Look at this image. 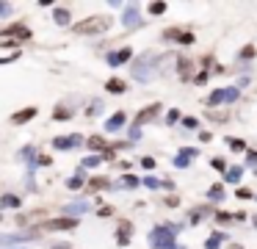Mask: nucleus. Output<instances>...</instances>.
<instances>
[{
    "mask_svg": "<svg viewBox=\"0 0 257 249\" xmlns=\"http://www.w3.org/2000/svg\"><path fill=\"white\" fill-rule=\"evenodd\" d=\"M23 39H31V31L23 25V22H12L0 31V47H12V44L23 42Z\"/></svg>",
    "mask_w": 257,
    "mask_h": 249,
    "instance_id": "obj_1",
    "label": "nucleus"
},
{
    "mask_svg": "<svg viewBox=\"0 0 257 249\" xmlns=\"http://www.w3.org/2000/svg\"><path fill=\"white\" fill-rule=\"evenodd\" d=\"M108 28H111V17H86V20H80L78 25H75V33H105Z\"/></svg>",
    "mask_w": 257,
    "mask_h": 249,
    "instance_id": "obj_2",
    "label": "nucleus"
},
{
    "mask_svg": "<svg viewBox=\"0 0 257 249\" xmlns=\"http://www.w3.org/2000/svg\"><path fill=\"white\" fill-rule=\"evenodd\" d=\"M150 243L155 249H174V227H155L150 232Z\"/></svg>",
    "mask_w": 257,
    "mask_h": 249,
    "instance_id": "obj_3",
    "label": "nucleus"
},
{
    "mask_svg": "<svg viewBox=\"0 0 257 249\" xmlns=\"http://www.w3.org/2000/svg\"><path fill=\"white\" fill-rule=\"evenodd\" d=\"M45 227L47 230H75V227H78V219H75V216H61V219L45 221Z\"/></svg>",
    "mask_w": 257,
    "mask_h": 249,
    "instance_id": "obj_4",
    "label": "nucleus"
},
{
    "mask_svg": "<svg viewBox=\"0 0 257 249\" xmlns=\"http://www.w3.org/2000/svg\"><path fill=\"white\" fill-rule=\"evenodd\" d=\"M150 61H152V55H141L139 61L133 64V77H139V80H150Z\"/></svg>",
    "mask_w": 257,
    "mask_h": 249,
    "instance_id": "obj_5",
    "label": "nucleus"
},
{
    "mask_svg": "<svg viewBox=\"0 0 257 249\" xmlns=\"http://www.w3.org/2000/svg\"><path fill=\"white\" fill-rule=\"evenodd\" d=\"M161 114V105H147L144 111H139V116H136V122H133V127H141V125H147V122H152L155 116Z\"/></svg>",
    "mask_w": 257,
    "mask_h": 249,
    "instance_id": "obj_6",
    "label": "nucleus"
},
{
    "mask_svg": "<svg viewBox=\"0 0 257 249\" xmlns=\"http://www.w3.org/2000/svg\"><path fill=\"white\" fill-rule=\"evenodd\" d=\"M130 55H133V50H130V47L113 50V53H108V64H111V66H122L124 61H130Z\"/></svg>",
    "mask_w": 257,
    "mask_h": 249,
    "instance_id": "obj_7",
    "label": "nucleus"
},
{
    "mask_svg": "<svg viewBox=\"0 0 257 249\" xmlns=\"http://www.w3.org/2000/svg\"><path fill=\"white\" fill-rule=\"evenodd\" d=\"M86 147H89V149H94V152H105V149H111V144H108L102 136H89Z\"/></svg>",
    "mask_w": 257,
    "mask_h": 249,
    "instance_id": "obj_8",
    "label": "nucleus"
},
{
    "mask_svg": "<svg viewBox=\"0 0 257 249\" xmlns=\"http://www.w3.org/2000/svg\"><path fill=\"white\" fill-rule=\"evenodd\" d=\"M78 144H80V136H69V138L58 136L56 141H53V147L56 149H72V147H78Z\"/></svg>",
    "mask_w": 257,
    "mask_h": 249,
    "instance_id": "obj_9",
    "label": "nucleus"
},
{
    "mask_svg": "<svg viewBox=\"0 0 257 249\" xmlns=\"http://www.w3.org/2000/svg\"><path fill=\"white\" fill-rule=\"evenodd\" d=\"M122 25H124V28H136V25H139V9H136V6H130V9H124Z\"/></svg>",
    "mask_w": 257,
    "mask_h": 249,
    "instance_id": "obj_10",
    "label": "nucleus"
},
{
    "mask_svg": "<svg viewBox=\"0 0 257 249\" xmlns=\"http://www.w3.org/2000/svg\"><path fill=\"white\" fill-rule=\"evenodd\" d=\"M130 230H133V224H130V221H122V224H119V232H116L119 246H127V243H130Z\"/></svg>",
    "mask_w": 257,
    "mask_h": 249,
    "instance_id": "obj_11",
    "label": "nucleus"
},
{
    "mask_svg": "<svg viewBox=\"0 0 257 249\" xmlns=\"http://www.w3.org/2000/svg\"><path fill=\"white\" fill-rule=\"evenodd\" d=\"M124 122H127V116H124L122 111H116V114H113L111 119L105 122V130H119V127H122Z\"/></svg>",
    "mask_w": 257,
    "mask_h": 249,
    "instance_id": "obj_12",
    "label": "nucleus"
},
{
    "mask_svg": "<svg viewBox=\"0 0 257 249\" xmlns=\"http://www.w3.org/2000/svg\"><path fill=\"white\" fill-rule=\"evenodd\" d=\"M36 116V108H25V111H17V114L12 116L14 125H23V122H31Z\"/></svg>",
    "mask_w": 257,
    "mask_h": 249,
    "instance_id": "obj_13",
    "label": "nucleus"
},
{
    "mask_svg": "<svg viewBox=\"0 0 257 249\" xmlns=\"http://www.w3.org/2000/svg\"><path fill=\"white\" fill-rule=\"evenodd\" d=\"M53 20H56V25H69V20H72V17H69V11L67 9H61V6H58L56 11H53Z\"/></svg>",
    "mask_w": 257,
    "mask_h": 249,
    "instance_id": "obj_14",
    "label": "nucleus"
},
{
    "mask_svg": "<svg viewBox=\"0 0 257 249\" xmlns=\"http://www.w3.org/2000/svg\"><path fill=\"white\" fill-rule=\"evenodd\" d=\"M227 241V235H224V232H213L210 238H207V243H205V249H218L221 246V243Z\"/></svg>",
    "mask_w": 257,
    "mask_h": 249,
    "instance_id": "obj_15",
    "label": "nucleus"
},
{
    "mask_svg": "<svg viewBox=\"0 0 257 249\" xmlns=\"http://www.w3.org/2000/svg\"><path fill=\"white\" fill-rule=\"evenodd\" d=\"M105 89H108L111 94H122L127 86H124V80H119V77H111V80L105 83Z\"/></svg>",
    "mask_w": 257,
    "mask_h": 249,
    "instance_id": "obj_16",
    "label": "nucleus"
},
{
    "mask_svg": "<svg viewBox=\"0 0 257 249\" xmlns=\"http://www.w3.org/2000/svg\"><path fill=\"white\" fill-rule=\"evenodd\" d=\"M20 205H23V199L14 197V194H6V197L0 199V208H20Z\"/></svg>",
    "mask_w": 257,
    "mask_h": 249,
    "instance_id": "obj_17",
    "label": "nucleus"
},
{
    "mask_svg": "<svg viewBox=\"0 0 257 249\" xmlns=\"http://www.w3.org/2000/svg\"><path fill=\"white\" fill-rule=\"evenodd\" d=\"M207 199H210V202H218V199H224V186H221V183L210 186V191H207Z\"/></svg>",
    "mask_w": 257,
    "mask_h": 249,
    "instance_id": "obj_18",
    "label": "nucleus"
},
{
    "mask_svg": "<svg viewBox=\"0 0 257 249\" xmlns=\"http://www.w3.org/2000/svg\"><path fill=\"white\" fill-rule=\"evenodd\" d=\"M240 175H243V169H240V166H229V172L224 175V180H227V183H238Z\"/></svg>",
    "mask_w": 257,
    "mask_h": 249,
    "instance_id": "obj_19",
    "label": "nucleus"
},
{
    "mask_svg": "<svg viewBox=\"0 0 257 249\" xmlns=\"http://www.w3.org/2000/svg\"><path fill=\"white\" fill-rule=\"evenodd\" d=\"M102 163V155H89V158H83V169H94V166Z\"/></svg>",
    "mask_w": 257,
    "mask_h": 249,
    "instance_id": "obj_20",
    "label": "nucleus"
},
{
    "mask_svg": "<svg viewBox=\"0 0 257 249\" xmlns=\"http://www.w3.org/2000/svg\"><path fill=\"white\" fill-rule=\"evenodd\" d=\"M177 69H180V75H183V77H188L191 75V61L188 58H180L177 61Z\"/></svg>",
    "mask_w": 257,
    "mask_h": 249,
    "instance_id": "obj_21",
    "label": "nucleus"
},
{
    "mask_svg": "<svg viewBox=\"0 0 257 249\" xmlns=\"http://www.w3.org/2000/svg\"><path fill=\"white\" fill-rule=\"evenodd\" d=\"M207 103H210V105H218V103H224V89H216V92H213L210 97H207Z\"/></svg>",
    "mask_w": 257,
    "mask_h": 249,
    "instance_id": "obj_22",
    "label": "nucleus"
},
{
    "mask_svg": "<svg viewBox=\"0 0 257 249\" xmlns=\"http://www.w3.org/2000/svg\"><path fill=\"white\" fill-rule=\"evenodd\" d=\"M216 221H218V224H229V221H235V213H224V210H218Z\"/></svg>",
    "mask_w": 257,
    "mask_h": 249,
    "instance_id": "obj_23",
    "label": "nucleus"
},
{
    "mask_svg": "<svg viewBox=\"0 0 257 249\" xmlns=\"http://www.w3.org/2000/svg\"><path fill=\"white\" fill-rule=\"evenodd\" d=\"M202 216H207V208H196L194 213H191V224H199Z\"/></svg>",
    "mask_w": 257,
    "mask_h": 249,
    "instance_id": "obj_24",
    "label": "nucleus"
},
{
    "mask_svg": "<svg viewBox=\"0 0 257 249\" xmlns=\"http://www.w3.org/2000/svg\"><path fill=\"white\" fill-rule=\"evenodd\" d=\"M188 163H191V158H188V155H183V152H180L177 158H174V166H177V169H185Z\"/></svg>",
    "mask_w": 257,
    "mask_h": 249,
    "instance_id": "obj_25",
    "label": "nucleus"
},
{
    "mask_svg": "<svg viewBox=\"0 0 257 249\" xmlns=\"http://www.w3.org/2000/svg\"><path fill=\"white\" fill-rule=\"evenodd\" d=\"M213 169H216V172H229V166H227V160H224V158H213Z\"/></svg>",
    "mask_w": 257,
    "mask_h": 249,
    "instance_id": "obj_26",
    "label": "nucleus"
},
{
    "mask_svg": "<svg viewBox=\"0 0 257 249\" xmlns=\"http://www.w3.org/2000/svg\"><path fill=\"white\" fill-rule=\"evenodd\" d=\"M238 100V89H224V103H235Z\"/></svg>",
    "mask_w": 257,
    "mask_h": 249,
    "instance_id": "obj_27",
    "label": "nucleus"
},
{
    "mask_svg": "<svg viewBox=\"0 0 257 249\" xmlns=\"http://www.w3.org/2000/svg\"><path fill=\"white\" fill-rule=\"evenodd\" d=\"M163 11H166V3H150V14H152V17L163 14Z\"/></svg>",
    "mask_w": 257,
    "mask_h": 249,
    "instance_id": "obj_28",
    "label": "nucleus"
},
{
    "mask_svg": "<svg viewBox=\"0 0 257 249\" xmlns=\"http://www.w3.org/2000/svg\"><path fill=\"white\" fill-rule=\"evenodd\" d=\"M67 186L72 188V191H75V188H80V186H83V175H75V177H69V183H67Z\"/></svg>",
    "mask_w": 257,
    "mask_h": 249,
    "instance_id": "obj_29",
    "label": "nucleus"
},
{
    "mask_svg": "<svg viewBox=\"0 0 257 249\" xmlns=\"http://www.w3.org/2000/svg\"><path fill=\"white\" fill-rule=\"evenodd\" d=\"M180 33H183L180 28H169V31H163V39H177L180 42Z\"/></svg>",
    "mask_w": 257,
    "mask_h": 249,
    "instance_id": "obj_30",
    "label": "nucleus"
},
{
    "mask_svg": "<svg viewBox=\"0 0 257 249\" xmlns=\"http://www.w3.org/2000/svg\"><path fill=\"white\" fill-rule=\"evenodd\" d=\"M53 116H56L58 122H64V119H69V116H72V111H69V108H58V111H56V114H53Z\"/></svg>",
    "mask_w": 257,
    "mask_h": 249,
    "instance_id": "obj_31",
    "label": "nucleus"
},
{
    "mask_svg": "<svg viewBox=\"0 0 257 249\" xmlns=\"http://www.w3.org/2000/svg\"><path fill=\"white\" fill-rule=\"evenodd\" d=\"M105 186H108V180H102V177H94V180L89 183L91 191H97V188H105Z\"/></svg>",
    "mask_w": 257,
    "mask_h": 249,
    "instance_id": "obj_32",
    "label": "nucleus"
},
{
    "mask_svg": "<svg viewBox=\"0 0 257 249\" xmlns=\"http://www.w3.org/2000/svg\"><path fill=\"white\" fill-rule=\"evenodd\" d=\"M144 186H147V188H161V186H166V183L155 180V177H144Z\"/></svg>",
    "mask_w": 257,
    "mask_h": 249,
    "instance_id": "obj_33",
    "label": "nucleus"
},
{
    "mask_svg": "<svg viewBox=\"0 0 257 249\" xmlns=\"http://www.w3.org/2000/svg\"><path fill=\"white\" fill-rule=\"evenodd\" d=\"M180 44H194V33L183 31V33H180Z\"/></svg>",
    "mask_w": 257,
    "mask_h": 249,
    "instance_id": "obj_34",
    "label": "nucleus"
},
{
    "mask_svg": "<svg viewBox=\"0 0 257 249\" xmlns=\"http://www.w3.org/2000/svg\"><path fill=\"white\" fill-rule=\"evenodd\" d=\"M235 197H238V199H251V197H254V194H251L249 188H243V186H240L238 191H235Z\"/></svg>",
    "mask_w": 257,
    "mask_h": 249,
    "instance_id": "obj_35",
    "label": "nucleus"
},
{
    "mask_svg": "<svg viewBox=\"0 0 257 249\" xmlns=\"http://www.w3.org/2000/svg\"><path fill=\"white\" fill-rule=\"evenodd\" d=\"M227 144H229L232 149H238V152H240V149H246V144L240 141V138H227Z\"/></svg>",
    "mask_w": 257,
    "mask_h": 249,
    "instance_id": "obj_36",
    "label": "nucleus"
},
{
    "mask_svg": "<svg viewBox=\"0 0 257 249\" xmlns=\"http://www.w3.org/2000/svg\"><path fill=\"white\" fill-rule=\"evenodd\" d=\"M122 186H133V188H136V186H139V177H133V175H124V177H122Z\"/></svg>",
    "mask_w": 257,
    "mask_h": 249,
    "instance_id": "obj_37",
    "label": "nucleus"
},
{
    "mask_svg": "<svg viewBox=\"0 0 257 249\" xmlns=\"http://www.w3.org/2000/svg\"><path fill=\"white\" fill-rule=\"evenodd\" d=\"M207 116H210V119H216V122H224V119H227V114H224V111H221V114H218V111H207Z\"/></svg>",
    "mask_w": 257,
    "mask_h": 249,
    "instance_id": "obj_38",
    "label": "nucleus"
},
{
    "mask_svg": "<svg viewBox=\"0 0 257 249\" xmlns=\"http://www.w3.org/2000/svg\"><path fill=\"white\" fill-rule=\"evenodd\" d=\"M141 166H144V169H155V158H150V155L141 158Z\"/></svg>",
    "mask_w": 257,
    "mask_h": 249,
    "instance_id": "obj_39",
    "label": "nucleus"
},
{
    "mask_svg": "<svg viewBox=\"0 0 257 249\" xmlns=\"http://www.w3.org/2000/svg\"><path fill=\"white\" fill-rule=\"evenodd\" d=\"M177 119H180V111H169V114H166V122H169V125H174Z\"/></svg>",
    "mask_w": 257,
    "mask_h": 249,
    "instance_id": "obj_40",
    "label": "nucleus"
},
{
    "mask_svg": "<svg viewBox=\"0 0 257 249\" xmlns=\"http://www.w3.org/2000/svg\"><path fill=\"white\" fill-rule=\"evenodd\" d=\"M246 163H249V166H257V152H254V149H249V155H246Z\"/></svg>",
    "mask_w": 257,
    "mask_h": 249,
    "instance_id": "obj_41",
    "label": "nucleus"
},
{
    "mask_svg": "<svg viewBox=\"0 0 257 249\" xmlns=\"http://www.w3.org/2000/svg\"><path fill=\"white\" fill-rule=\"evenodd\" d=\"M36 163H42V166H50V163H53V158H50V155H39V158H36Z\"/></svg>",
    "mask_w": 257,
    "mask_h": 249,
    "instance_id": "obj_42",
    "label": "nucleus"
},
{
    "mask_svg": "<svg viewBox=\"0 0 257 249\" xmlns=\"http://www.w3.org/2000/svg\"><path fill=\"white\" fill-rule=\"evenodd\" d=\"M180 152H183V155H188V158H194V155H199V149H194V147H183Z\"/></svg>",
    "mask_w": 257,
    "mask_h": 249,
    "instance_id": "obj_43",
    "label": "nucleus"
},
{
    "mask_svg": "<svg viewBox=\"0 0 257 249\" xmlns=\"http://www.w3.org/2000/svg\"><path fill=\"white\" fill-rule=\"evenodd\" d=\"M183 125H185V127H196V119H194V116H185Z\"/></svg>",
    "mask_w": 257,
    "mask_h": 249,
    "instance_id": "obj_44",
    "label": "nucleus"
},
{
    "mask_svg": "<svg viewBox=\"0 0 257 249\" xmlns=\"http://www.w3.org/2000/svg\"><path fill=\"white\" fill-rule=\"evenodd\" d=\"M17 55H20V53H9L6 58H0V64H9V61H14V58H17Z\"/></svg>",
    "mask_w": 257,
    "mask_h": 249,
    "instance_id": "obj_45",
    "label": "nucleus"
},
{
    "mask_svg": "<svg viewBox=\"0 0 257 249\" xmlns=\"http://www.w3.org/2000/svg\"><path fill=\"white\" fill-rule=\"evenodd\" d=\"M130 138H133V141H139V138H141V130H139V127H133V130H130Z\"/></svg>",
    "mask_w": 257,
    "mask_h": 249,
    "instance_id": "obj_46",
    "label": "nucleus"
},
{
    "mask_svg": "<svg viewBox=\"0 0 257 249\" xmlns=\"http://www.w3.org/2000/svg\"><path fill=\"white\" fill-rule=\"evenodd\" d=\"M166 205H169V208H177L180 199H177V197H169V199H166Z\"/></svg>",
    "mask_w": 257,
    "mask_h": 249,
    "instance_id": "obj_47",
    "label": "nucleus"
},
{
    "mask_svg": "<svg viewBox=\"0 0 257 249\" xmlns=\"http://www.w3.org/2000/svg\"><path fill=\"white\" fill-rule=\"evenodd\" d=\"M102 160H113V147H111V149H105V152H102Z\"/></svg>",
    "mask_w": 257,
    "mask_h": 249,
    "instance_id": "obj_48",
    "label": "nucleus"
},
{
    "mask_svg": "<svg viewBox=\"0 0 257 249\" xmlns=\"http://www.w3.org/2000/svg\"><path fill=\"white\" fill-rule=\"evenodd\" d=\"M254 224H257V216H254Z\"/></svg>",
    "mask_w": 257,
    "mask_h": 249,
    "instance_id": "obj_49",
    "label": "nucleus"
},
{
    "mask_svg": "<svg viewBox=\"0 0 257 249\" xmlns=\"http://www.w3.org/2000/svg\"><path fill=\"white\" fill-rule=\"evenodd\" d=\"M254 199H257V197H254Z\"/></svg>",
    "mask_w": 257,
    "mask_h": 249,
    "instance_id": "obj_50",
    "label": "nucleus"
}]
</instances>
